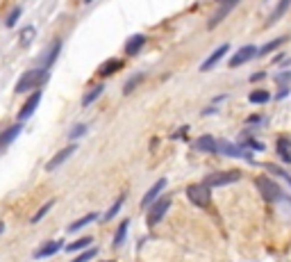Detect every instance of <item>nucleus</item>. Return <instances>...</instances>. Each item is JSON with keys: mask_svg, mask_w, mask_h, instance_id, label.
I'll list each match as a JSON object with an SVG mask.
<instances>
[{"mask_svg": "<svg viewBox=\"0 0 291 262\" xmlns=\"http://www.w3.org/2000/svg\"><path fill=\"white\" fill-rule=\"evenodd\" d=\"M46 80H48V71L46 69H30V71H25L23 75L19 78V82H16V94H28V91L32 89H41L46 84Z\"/></svg>", "mask_w": 291, "mask_h": 262, "instance_id": "f257e3e1", "label": "nucleus"}, {"mask_svg": "<svg viewBox=\"0 0 291 262\" xmlns=\"http://www.w3.org/2000/svg\"><path fill=\"white\" fill-rule=\"evenodd\" d=\"M239 178H241V173L239 171H218V173H209L202 185H207L209 189L212 187H225V185H230V183H237Z\"/></svg>", "mask_w": 291, "mask_h": 262, "instance_id": "f03ea898", "label": "nucleus"}, {"mask_svg": "<svg viewBox=\"0 0 291 262\" xmlns=\"http://www.w3.org/2000/svg\"><path fill=\"white\" fill-rule=\"evenodd\" d=\"M209 187L207 185H202V183H198V185H189V189H187V198L193 203V205H198V208H207L209 205Z\"/></svg>", "mask_w": 291, "mask_h": 262, "instance_id": "7ed1b4c3", "label": "nucleus"}, {"mask_svg": "<svg viewBox=\"0 0 291 262\" xmlns=\"http://www.w3.org/2000/svg\"><path fill=\"white\" fill-rule=\"evenodd\" d=\"M257 189H259V194L264 196V201H268V203H273V201H277V198L282 196V189L277 187V183H273L271 178H257Z\"/></svg>", "mask_w": 291, "mask_h": 262, "instance_id": "20e7f679", "label": "nucleus"}, {"mask_svg": "<svg viewBox=\"0 0 291 262\" xmlns=\"http://www.w3.org/2000/svg\"><path fill=\"white\" fill-rule=\"evenodd\" d=\"M171 208V196H159L157 201L150 205L148 212V226H155L157 221H162V217L166 214V210Z\"/></svg>", "mask_w": 291, "mask_h": 262, "instance_id": "39448f33", "label": "nucleus"}, {"mask_svg": "<svg viewBox=\"0 0 291 262\" xmlns=\"http://www.w3.org/2000/svg\"><path fill=\"white\" fill-rule=\"evenodd\" d=\"M39 103H41V89H37L35 94H32L30 98H28V103H25L23 107L19 109V116H16V119H19V123H25V121L30 119L32 114L37 112V107H39Z\"/></svg>", "mask_w": 291, "mask_h": 262, "instance_id": "423d86ee", "label": "nucleus"}, {"mask_svg": "<svg viewBox=\"0 0 291 262\" xmlns=\"http://www.w3.org/2000/svg\"><path fill=\"white\" fill-rule=\"evenodd\" d=\"M255 55H257V46H243V48H239L237 53L232 55V60L227 62V66H230V69H239L241 64L250 62Z\"/></svg>", "mask_w": 291, "mask_h": 262, "instance_id": "0eeeda50", "label": "nucleus"}, {"mask_svg": "<svg viewBox=\"0 0 291 262\" xmlns=\"http://www.w3.org/2000/svg\"><path fill=\"white\" fill-rule=\"evenodd\" d=\"M216 153H223V155H230V158H243V160H252L250 153L237 144H230V142H218V151Z\"/></svg>", "mask_w": 291, "mask_h": 262, "instance_id": "6e6552de", "label": "nucleus"}, {"mask_svg": "<svg viewBox=\"0 0 291 262\" xmlns=\"http://www.w3.org/2000/svg\"><path fill=\"white\" fill-rule=\"evenodd\" d=\"M227 50H230V44L218 46V48L214 50L212 55H209L207 60H205V62H202V64H200V71H202V73H205V71H209V69H214V66H216L218 62H221L223 57H225V55H227Z\"/></svg>", "mask_w": 291, "mask_h": 262, "instance_id": "1a4fd4ad", "label": "nucleus"}, {"mask_svg": "<svg viewBox=\"0 0 291 262\" xmlns=\"http://www.w3.org/2000/svg\"><path fill=\"white\" fill-rule=\"evenodd\" d=\"M75 151H78V146H75V144H69V146H64V149H62L60 153H57L48 164H46V171H55V169L60 167L62 162H66V160H69L71 155L75 153Z\"/></svg>", "mask_w": 291, "mask_h": 262, "instance_id": "9d476101", "label": "nucleus"}, {"mask_svg": "<svg viewBox=\"0 0 291 262\" xmlns=\"http://www.w3.org/2000/svg\"><path fill=\"white\" fill-rule=\"evenodd\" d=\"M164 187H166V178H159L157 183H155L153 187L146 192V196H143V201H141V208H148V205H153V203L157 201L159 196H162Z\"/></svg>", "mask_w": 291, "mask_h": 262, "instance_id": "9b49d317", "label": "nucleus"}, {"mask_svg": "<svg viewBox=\"0 0 291 262\" xmlns=\"http://www.w3.org/2000/svg\"><path fill=\"white\" fill-rule=\"evenodd\" d=\"M146 46V35H132V37H128V41H125V55H137V53H141V48Z\"/></svg>", "mask_w": 291, "mask_h": 262, "instance_id": "f8f14e48", "label": "nucleus"}, {"mask_svg": "<svg viewBox=\"0 0 291 262\" xmlns=\"http://www.w3.org/2000/svg\"><path fill=\"white\" fill-rule=\"evenodd\" d=\"M196 151H202V153H216L218 151V139L209 137V135H202V137L196 139Z\"/></svg>", "mask_w": 291, "mask_h": 262, "instance_id": "ddd939ff", "label": "nucleus"}, {"mask_svg": "<svg viewBox=\"0 0 291 262\" xmlns=\"http://www.w3.org/2000/svg\"><path fill=\"white\" fill-rule=\"evenodd\" d=\"M277 158L282 160L284 164H291V139L289 137H277Z\"/></svg>", "mask_w": 291, "mask_h": 262, "instance_id": "4468645a", "label": "nucleus"}, {"mask_svg": "<svg viewBox=\"0 0 291 262\" xmlns=\"http://www.w3.org/2000/svg\"><path fill=\"white\" fill-rule=\"evenodd\" d=\"M21 130H23V123H14L12 128H7L5 133H0V151L5 149V146H10V144L19 137Z\"/></svg>", "mask_w": 291, "mask_h": 262, "instance_id": "2eb2a0df", "label": "nucleus"}, {"mask_svg": "<svg viewBox=\"0 0 291 262\" xmlns=\"http://www.w3.org/2000/svg\"><path fill=\"white\" fill-rule=\"evenodd\" d=\"M121 69H123V62L116 60V57H112V60H107L105 64H100L98 75H100V78H109V75H114L116 71H121Z\"/></svg>", "mask_w": 291, "mask_h": 262, "instance_id": "dca6fc26", "label": "nucleus"}, {"mask_svg": "<svg viewBox=\"0 0 291 262\" xmlns=\"http://www.w3.org/2000/svg\"><path fill=\"white\" fill-rule=\"evenodd\" d=\"M60 50H62V39H55V41H53V46H50V50H48V55H44V66H41V69L48 71L50 66L55 64V60H57Z\"/></svg>", "mask_w": 291, "mask_h": 262, "instance_id": "f3484780", "label": "nucleus"}, {"mask_svg": "<svg viewBox=\"0 0 291 262\" xmlns=\"http://www.w3.org/2000/svg\"><path fill=\"white\" fill-rule=\"evenodd\" d=\"M103 91H105V84L100 82V84H96L94 89H89L87 91V94L82 96V107H89L91 103H96V100L100 98V96H103Z\"/></svg>", "mask_w": 291, "mask_h": 262, "instance_id": "a211bd4d", "label": "nucleus"}, {"mask_svg": "<svg viewBox=\"0 0 291 262\" xmlns=\"http://www.w3.org/2000/svg\"><path fill=\"white\" fill-rule=\"evenodd\" d=\"M60 248H64V242L62 239H55V242H48L44 244V246L37 251V257H48V255H55V253L60 251Z\"/></svg>", "mask_w": 291, "mask_h": 262, "instance_id": "6ab92c4d", "label": "nucleus"}, {"mask_svg": "<svg viewBox=\"0 0 291 262\" xmlns=\"http://www.w3.org/2000/svg\"><path fill=\"white\" fill-rule=\"evenodd\" d=\"M232 10H234V7H232V5H221V7H218V10H216V14H214L212 19H209V23H207V30H214V28H216V25L221 23V21L225 19V16L230 14Z\"/></svg>", "mask_w": 291, "mask_h": 262, "instance_id": "aec40b11", "label": "nucleus"}, {"mask_svg": "<svg viewBox=\"0 0 291 262\" xmlns=\"http://www.w3.org/2000/svg\"><path fill=\"white\" fill-rule=\"evenodd\" d=\"M268 100H271V94L266 89H255L248 94V103H252V105H264Z\"/></svg>", "mask_w": 291, "mask_h": 262, "instance_id": "412c9836", "label": "nucleus"}, {"mask_svg": "<svg viewBox=\"0 0 291 262\" xmlns=\"http://www.w3.org/2000/svg\"><path fill=\"white\" fill-rule=\"evenodd\" d=\"M96 217H98V214H96V212H89V214H84V217L75 219V221H73V223H71V226H69V232H78L80 228L89 226L91 221H96Z\"/></svg>", "mask_w": 291, "mask_h": 262, "instance_id": "4be33fe9", "label": "nucleus"}, {"mask_svg": "<svg viewBox=\"0 0 291 262\" xmlns=\"http://www.w3.org/2000/svg\"><path fill=\"white\" fill-rule=\"evenodd\" d=\"M289 7H291V0H277L275 10H273L271 19H268V25H271V23H275L277 19H282V16L286 14V10H289Z\"/></svg>", "mask_w": 291, "mask_h": 262, "instance_id": "5701e85b", "label": "nucleus"}, {"mask_svg": "<svg viewBox=\"0 0 291 262\" xmlns=\"http://www.w3.org/2000/svg\"><path fill=\"white\" fill-rule=\"evenodd\" d=\"M284 37H275V39H271V41H268V44H264V46H261V48H257V55H261V57H264V55H271L273 53V50H275L277 48V46H282V44H284Z\"/></svg>", "mask_w": 291, "mask_h": 262, "instance_id": "b1692460", "label": "nucleus"}, {"mask_svg": "<svg viewBox=\"0 0 291 262\" xmlns=\"http://www.w3.org/2000/svg\"><path fill=\"white\" fill-rule=\"evenodd\" d=\"M87 246H91V237H82V239H75L73 244H69V246H66V251L75 253V251H82V248H87Z\"/></svg>", "mask_w": 291, "mask_h": 262, "instance_id": "393cba45", "label": "nucleus"}, {"mask_svg": "<svg viewBox=\"0 0 291 262\" xmlns=\"http://www.w3.org/2000/svg\"><path fill=\"white\" fill-rule=\"evenodd\" d=\"M143 80V73H137V75H132V78L128 80V82H125V87H123V94H132V89L134 87H137L139 82H141Z\"/></svg>", "mask_w": 291, "mask_h": 262, "instance_id": "a878e982", "label": "nucleus"}, {"mask_svg": "<svg viewBox=\"0 0 291 262\" xmlns=\"http://www.w3.org/2000/svg\"><path fill=\"white\" fill-rule=\"evenodd\" d=\"M53 205H55V201H48V203H46V205H41V208H39V212H37V214H35V217H32V223L41 221V219H44V217H46V214H48V212H50V210H53Z\"/></svg>", "mask_w": 291, "mask_h": 262, "instance_id": "bb28decb", "label": "nucleus"}, {"mask_svg": "<svg viewBox=\"0 0 291 262\" xmlns=\"http://www.w3.org/2000/svg\"><path fill=\"white\" fill-rule=\"evenodd\" d=\"M128 226H130V221H123V223H121L119 232H116V237H114V246H121V244H123L125 232H128Z\"/></svg>", "mask_w": 291, "mask_h": 262, "instance_id": "cd10ccee", "label": "nucleus"}, {"mask_svg": "<svg viewBox=\"0 0 291 262\" xmlns=\"http://www.w3.org/2000/svg\"><path fill=\"white\" fill-rule=\"evenodd\" d=\"M21 14H23V10H21V7H16V10H12V14L7 16V21H5V25H7V28H14V25L19 23Z\"/></svg>", "mask_w": 291, "mask_h": 262, "instance_id": "c85d7f7f", "label": "nucleus"}, {"mask_svg": "<svg viewBox=\"0 0 291 262\" xmlns=\"http://www.w3.org/2000/svg\"><path fill=\"white\" fill-rule=\"evenodd\" d=\"M84 133H87V125H84V123H78V125H75V128L69 133V139H71V142H78V139L82 137Z\"/></svg>", "mask_w": 291, "mask_h": 262, "instance_id": "c756f323", "label": "nucleus"}, {"mask_svg": "<svg viewBox=\"0 0 291 262\" xmlns=\"http://www.w3.org/2000/svg\"><path fill=\"white\" fill-rule=\"evenodd\" d=\"M123 201H125V198H123V196H121V198H119V201L114 203L112 208H109V212H107V214H105V221H109V219H114V217H116V212H119V210H121V205H123Z\"/></svg>", "mask_w": 291, "mask_h": 262, "instance_id": "7c9ffc66", "label": "nucleus"}, {"mask_svg": "<svg viewBox=\"0 0 291 262\" xmlns=\"http://www.w3.org/2000/svg\"><path fill=\"white\" fill-rule=\"evenodd\" d=\"M94 257H96V248H87V251L80 253L73 262H89V260H94Z\"/></svg>", "mask_w": 291, "mask_h": 262, "instance_id": "2f4dec72", "label": "nucleus"}, {"mask_svg": "<svg viewBox=\"0 0 291 262\" xmlns=\"http://www.w3.org/2000/svg\"><path fill=\"white\" fill-rule=\"evenodd\" d=\"M266 171H271V173H277V176H282L284 180H289V185H291V176L286 171H282L280 167H275V164H266Z\"/></svg>", "mask_w": 291, "mask_h": 262, "instance_id": "473e14b6", "label": "nucleus"}, {"mask_svg": "<svg viewBox=\"0 0 291 262\" xmlns=\"http://www.w3.org/2000/svg\"><path fill=\"white\" fill-rule=\"evenodd\" d=\"M32 37H35V28H25L23 37H21V41H30Z\"/></svg>", "mask_w": 291, "mask_h": 262, "instance_id": "72a5a7b5", "label": "nucleus"}, {"mask_svg": "<svg viewBox=\"0 0 291 262\" xmlns=\"http://www.w3.org/2000/svg\"><path fill=\"white\" fill-rule=\"evenodd\" d=\"M246 144L250 146V149H255V151H264V144H259V142H252V139H246Z\"/></svg>", "mask_w": 291, "mask_h": 262, "instance_id": "f704fd0d", "label": "nucleus"}, {"mask_svg": "<svg viewBox=\"0 0 291 262\" xmlns=\"http://www.w3.org/2000/svg\"><path fill=\"white\" fill-rule=\"evenodd\" d=\"M275 80H277V82H289V80H291V73H277Z\"/></svg>", "mask_w": 291, "mask_h": 262, "instance_id": "c9c22d12", "label": "nucleus"}, {"mask_svg": "<svg viewBox=\"0 0 291 262\" xmlns=\"http://www.w3.org/2000/svg\"><path fill=\"white\" fill-rule=\"evenodd\" d=\"M216 3H218V5H232V7H237L241 0H216Z\"/></svg>", "mask_w": 291, "mask_h": 262, "instance_id": "e433bc0d", "label": "nucleus"}, {"mask_svg": "<svg viewBox=\"0 0 291 262\" xmlns=\"http://www.w3.org/2000/svg\"><path fill=\"white\" fill-rule=\"evenodd\" d=\"M264 78H266V73H264V71H257V73H252V82H257V80H264Z\"/></svg>", "mask_w": 291, "mask_h": 262, "instance_id": "4c0bfd02", "label": "nucleus"}, {"mask_svg": "<svg viewBox=\"0 0 291 262\" xmlns=\"http://www.w3.org/2000/svg\"><path fill=\"white\" fill-rule=\"evenodd\" d=\"M286 94H289V89H286V87H282V89L277 91V96H275V98H277V100H282V98H284Z\"/></svg>", "mask_w": 291, "mask_h": 262, "instance_id": "58836bf2", "label": "nucleus"}, {"mask_svg": "<svg viewBox=\"0 0 291 262\" xmlns=\"http://www.w3.org/2000/svg\"><path fill=\"white\" fill-rule=\"evenodd\" d=\"M259 121H264V119H261V116H248V123H252V125L259 123Z\"/></svg>", "mask_w": 291, "mask_h": 262, "instance_id": "ea45409f", "label": "nucleus"}, {"mask_svg": "<svg viewBox=\"0 0 291 262\" xmlns=\"http://www.w3.org/2000/svg\"><path fill=\"white\" fill-rule=\"evenodd\" d=\"M3 230H5V223L0 221V235H3Z\"/></svg>", "mask_w": 291, "mask_h": 262, "instance_id": "a19ab883", "label": "nucleus"}, {"mask_svg": "<svg viewBox=\"0 0 291 262\" xmlns=\"http://www.w3.org/2000/svg\"><path fill=\"white\" fill-rule=\"evenodd\" d=\"M84 3H87V5H89V3H94V0H84Z\"/></svg>", "mask_w": 291, "mask_h": 262, "instance_id": "79ce46f5", "label": "nucleus"}]
</instances>
